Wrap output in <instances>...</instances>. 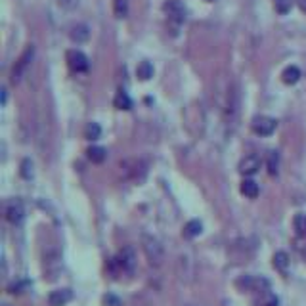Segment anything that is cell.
<instances>
[{"instance_id":"cb8c5ba5","label":"cell","mask_w":306,"mask_h":306,"mask_svg":"<svg viewBox=\"0 0 306 306\" xmlns=\"http://www.w3.org/2000/svg\"><path fill=\"white\" fill-rule=\"evenodd\" d=\"M88 140H98L100 138V134H102V128H100V124L98 122H90L86 126V130H84Z\"/></svg>"},{"instance_id":"277c9868","label":"cell","mask_w":306,"mask_h":306,"mask_svg":"<svg viewBox=\"0 0 306 306\" xmlns=\"http://www.w3.org/2000/svg\"><path fill=\"white\" fill-rule=\"evenodd\" d=\"M237 287L241 291H253V293H260L270 289V281L263 278V276H243L241 280H237Z\"/></svg>"},{"instance_id":"4316f807","label":"cell","mask_w":306,"mask_h":306,"mask_svg":"<svg viewBox=\"0 0 306 306\" xmlns=\"http://www.w3.org/2000/svg\"><path fill=\"white\" fill-rule=\"evenodd\" d=\"M104 302L107 306H121V300L115 297V295H105L104 297Z\"/></svg>"},{"instance_id":"ac0fdd59","label":"cell","mask_w":306,"mask_h":306,"mask_svg":"<svg viewBox=\"0 0 306 306\" xmlns=\"http://www.w3.org/2000/svg\"><path fill=\"white\" fill-rule=\"evenodd\" d=\"M113 104H115V107H117V109H130L132 100H130V96L124 92V90H119V92L115 94Z\"/></svg>"},{"instance_id":"f546056e","label":"cell","mask_w":306,"mask_h":306,"mask_svg":"<svg viewBox=\"0 0 306 306\" xmlns=\"http://www.w3.org/2000/svg\"><path fill=\"white\" fill-rule=\"evenodd\" d=\"M207 2H214V0H207Z\"/></svg>"},{"instance_id":"603a6c76","label":"cell","mask_w":306,"mask_h":306,"mask_svg":"<svg viewBox=\"0 0 306 306\" xmlns=\"http://www.w3.org/2000/svg\"><path fill=\"white\" fill-rule=\"evenodd\" d=\"M113 10L117 18H126L128 16V0H113Z\"/></svg>"},{"instance_id":"d6986e66","label":"cell","mask_w":306,"mask_h":306,"mask_svg":"<svg viewBox=\"0 0 306 306\" xmlns=\"http://www.w3.org/2000/svg\"><path fill=\"white\" fill-rule=\"evenodd\" d=\"M266 165H268V172L272 176H278V172H280V153L278 151H270Z\"/></svg>"},{"instance_id":"52a82bcc","label":"cell","mask_w":306,"mask_h":306,"mask_svg":"<svg viewBox=\"0 0 306 306\" xmlns=\"http://www.w3.org/2000/svg\"><path fill=\"white\" fill-rule=\"evenodd\" d=\"M251 126H253L254 134H258V136H270L272 132L276 130L278 121L272 119V117H266V115H258V117H254L253 119Z\"/></svg>"},{"instance_id":"f1b7e54d","label":"cell","mask_w":306,"mask_h":306,"mask_svg":"<svg viewBox=\"0 0 306 306\" xmlns=\"http://www.w3.org/2000/svg\"><path fill=\"white\" fill-rule=\"evenodd\" d=\"M297 4H298V8H300L306 14V0H297Z\"/></svg>"},{"instance_id":"30bf717a","label":"cell","mask_w":306,"mask_h":306,"mask_svg":"<svg viewBox=\"0 0 306 306\" xmlns=\"http://www.w3.org/2000/svg\"><path fill=\"white\" fill-rule=\"evenodd\" d=\"M260 170V157L258 155H247L239 163V172L245 176H253Z\"/></svg>"},{"instance_id":"3957f363","label":"cell","mask_w":306,"mask_h":306,"mask_svg":"<svg viewBox=\"0 0 306 306\" xmlns=\"http://www.w3.org/2000/svg\"><path fill=\"white\" fill-rule=\"evenodd\" d=\"M163 10H165L168 21L174 23V27H180L188 18V10L180 0H166L163 4Z\"/></svg>"},{"instance_id":"ffe728a7","label":"cell","mask_w":306,"mask_h":306,"mask_svg":"<svg viewBox=\"0 0 306 306\" xmlns=\"http://www.w3.org/2000/svg\"><path fill=\"white\" fill-rule=\"evenodd\" d=\"M293 228L297 232L298 237H306V214L304 212H298L293 218Z\"/></svg>"},{"instance_id":"8fae6325","label":"cell","mask_w":306,"mask_h":306,"mask_svg":"<svg viewBox=\"0 0 306 306\" xmlns=\"http://www.w3.org/2000/svg\"><path fill=\"white\" fill-rule=\"evenodd\" d=\"M73 300V291L71 289H56L48 295V304L50 306H65Z\"/></svg>"},{"instance_id":"ba28073f","label":"cell","mask_w":306,"mask_h":306,"mask_svg":"<svg viewBox=\"0 0 306 306\" xmlns=\"http://www.w3.org/2000/svg\"><path fill=\"white\" fill-rule=\"evenodd\" d=\"M6 218H8L10 224H14V226H18L23 222L25 218V207H23V203L19 201V199H12V201L6 203Z\"/></svg>"},{"instance_id":"9a60e30c","label":"cell","mask_w":306,"mask_h":306,"mask_svg":"<svg viewBox=\"0 0 306 306\" xmlns=\"http://www.w3.org/2000/svg\"><path fill=\"white\" fill-rule=\"evenodd\" d=\"M86 155H88V159H90L92 163L100 165V163H104L105 159H107V149L100 148V146H92V148L86 151Z\"/></svg>"},{"instance_id":"484cf974","label":"cell","mask_w":306,"mask_h":306,"mask_svg":"<svg viewBox=\"0 0 306 306\" xmlns=\"http://www.w3.org/2000/svg\"><path fill=\"white\" fill-rule=\"evenodd\" d=\"M21 176L27 178V180H29V178H33V163H31L29 159H25V161L21 163Z\"/></svg>"},{"instance_id":"7c38bea8","label":"cell","mask_w":306,"mask_h":306,"mask_svg":"<svg viewBox=\"0 0 306 306\" xmlns=\"http://www.w3.org/2000/svg\"><path fill=\"white\" fill-rule=\"evenodd\" d=\"M253 306H280V298L276 297L270 289H266L260 293H254Z\"/></svg>"},{"instance_id":"d4e9b609","label":"cell","mask_w":306,"mask_h":306,"mask_svg":"<svg viewBox=\"0 0 306 306\" xmlns=\"http://www.w3.org/2000/svg\"><path fill=\"white\" fill-rule=\"evenodd\" d=\"M274 6L278 14H287L289 10L293 8V0H274Z\"/></svg>"},{"instance_id":"5bb4252c","label":"cell","mask_w":306,"mask_h":306,"mask_svg":"<svg viewBox=\"0 0 306 306\" xmlns=\"http://www.w3.org/2000/svg\"><path fill=\"white\" fill-rule=\"evenodd\" d=\"M241 193L245 197H249V199H256L258 193H260V188H258V184L254 180H243L241 182Z\"/></svg>"},{"instance_id":"5b68a950","label":"cell","mask_w":306,"mask_h":306,"mask_svg":"<svg viewBox=\"0 0 306 306\" xmlns=\"http://www.w3.org/2000/svg\"><path fill=\"white\" fill-rule=\"evenodd\" d=\"M115 264L119 266V270L132 276L136 270V253L132 247H124L121 253L115 256Z\"/></svg>"},{"instance_id":"6da1fadb","label":"cell","mask_w":306,"mask_h":306,"mask_svg":"<svg viewBox=\"0 0 306 306\" xmlns=\"http://www.w3.org/2000/svg\"><path fill=\"white\" fill-rule=\"evenodd\" d=\"M216 104L228 121H234L237 115V90L232 80H224L216 86Z\"/></svg>"},{"instance_id":"7a4b0ae2","label":"cell","mask_w":306,"mask_h":306,"mask_svg":"<svg viewBox=\"0 0 306 306\" xmlns=\"http://www.w3.org/2000/svg\"><path fill=\"white\" fill-rule=\"evenodd\" d=\"M142 249H144V253H146V256H148V260L151 264L159 266V264L163 263L165 251H163V247H161V243H159L155 237L144 234V236H142Z\"/></svg>"},{"instance_id":"2e32d148","label":"cell","mask_w":306,"mask_h":306,"mask_svg":"<svg viewBox=\"0 0 306 306\" xmlns=\"http://www.w3.org/2000/svg\"><path fill=\"white\" fill-rule=\"evenodd\" d=\"M281 79H283L285 84H295V82H298V79H300V69L295 67V65H289V67H285L283 73H281Z\"/></svg>"},{"instance_id":"7402d4cb","label":"cell","mask_w":306,"mask_h":306,"mask_svg":"<svg viewBox=\"0 0 306 306\" xmlns=\"http://www.w3.org/2000/svg\"><path fill=\"white\" fill-rule=\"evenodd\" d=\"M201 232H203V224L199 220H190V222L186 224V228H184L186 237H197Z\"/></svg>"},{"instance_id":"8992f818","label":"cell","mask_w":306,"mask_h":306,"mask_svg":"<svg viewBox=\"0 0 306 306\" xmlns=\"http://www.w3.org/2000/svg\"><path fill=\"white\" fill-rule=\"evenodd\" d=\"M33 56H35V48H33V46H27L25 52L21 54V58H19V60L16 61V65H14V71H12V82H19V80H21V77L27 73L31 61H33Z\"/></svg>"},{"instance_id":"e0dca14e","label":"cell","mask_w":306,"mask_h":306,"mask_svg":"<svg viewBox=\"0 0 306 306\" xmlns=\"http://www.w3.org/2000/svg\"><path fill=\"white\" fill-rule=\"evenodd\" d=\"M88 36H90V31H88L86 25H75L73 29H71V38H73L77 44L86 42Z\"/></svg>"},{"instance_id":"4fadbf2b","label":"cell","mask_w":306,"mask_h":306,"mask_svg":"<svg viewBox=\"0 0 306 306\" xmlns=\"http://www.w3.org/2000/svg\"><path fill=\"white\" fill-rule=\"evenodd\" d=\"M274 268L281 274H287L289 268H291V258H289V254L285 251H278V253L274 254Z\"/></svg>"},{"instance_id":"9c48e42d","label":"cell","mask_w":306,"mask_h":306,"mask_svg":"<svg viewBox=\"0 0 306 306\" xmlns=\"http://www.w3.org/2000/svg\"><path fill=\"white\" fill-rule=\"evenodd\" d=\"M67 63H69V67L73 71H77V73H82V71L88 69V58L84 52H80V50H71L67 52Z\"/></svg>"},{"instance_id":"83f0119b","label":"cell","mask_w":306,"mask_h":306,"mask_svg":"<svg viewBox=\"0 0 306 306\" xmlns=\"http://www.w3.org/2000/svg\"><path fill=\"white\" fill-rule=\"evenodd\" d=\"M58 4L63 6V8L71 10V8H75V6H77V0H58Z\"/></svg>"},{"instance_id":"44dd1931","label":"cell","mask_w":306,"mask_h":306,"mask_svg":"<svg viewBox=\"0 0 306 306\" xmlns=\"http://www.w3.org/2000/svg\"><path fill=\"white\" fill-rule=\"evenodd\" d=\"M136 75H138V79L142 80H148L153 77V65L149 63V61H142L138 63V67H136Z\"/></svg>"}]
</instances>
